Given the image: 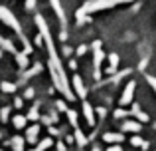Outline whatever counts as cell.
<instances>
[{
  "label": "cell",
  "mask_w": 156,
  "mask_h": 151,
  "mask_svg": "<svg viewBox=\"0 0 156 151\" xmlns=\"http://www.w3.org/2000/svg\"><path fill=\"white\" fill-rule=\"evenodd\" d=\"M119 2H130V0H95V2L85 4L77 16H83V14H87V12H95V10H103V8H111V6H115V4H119Z\"/></svg>",
  "instance_id": "obj_1"
},
{
  "label": "cell",
  "mask_w": 156,
  "mask_h": 151,
  "mask_svg": "<svg viewBox=\"0 0 156 151\" xmlns=\"http://www.w3.org/2000/svg\"><path fill=\"white\" fill-rule=\"evenodd\" d=\"M0 20H2V22H6L8 26H12V28H14V30H16V32H18V34H20V38H22L24 42H26V38H24V36H22V28H20L18 20L14 18V14H12V12L8 10L6 6H0Z\"/></svg>",
  "instance_id": "obj_2"
},
{
  "label": "cell",
  "mask_w": 156,
  "mask_h": 151,
  "mask_svg": "<svg viewBox=\"0 0 156 151\" xmlns=\"http://www.w3.org/2000/svg\"><path fill=\"white\" fill-rule=\"evenodd\" d=\"M133 92H134V81H129V84H126V89L121 96V104L122 105H129L130 101H133Z\"/></svg>",
  "instance_id": "obj_3"
},
{
  "label": "cell",
  "mask_w": 156,
  "mask_h": 151,
  "mask_svg": "<svg viewBox=\"0 0 156 151\" xmlns=\"http://www.w3.org/2000/svg\"><path fill=\"white\" fill-rule=\"evenodd\" d=\"M140 127H142L140 123H136V121H130V119L122 123V131H129V133H138V131H140Z\"/></svg>",
  "instance_id": "obj_4"
},
{
  "label": "cell",
  "mask_w": 156,
  "mask_h": 151,
  "mask_svg": "<svg viewBox=\"0 0 156 151\" xmlns=\"http://www.w3.org/2000/svg\"><path fill=\"white\" fill-rule=\"evenodd\" d=\"M73 88H75V92H77L79 97H85V85H83V81H81V77L77 74L73 76Z\"/></svg>",
  "instance_id": "obj_5"
},
{
  "label": "cell",
  "mask_w": 156,
  "mask_h": 151,
  "mask_svg": "<svg viewBox=\"0 0 156 151\" xmlns=\"http://www.w3.org/2000/svg\"><path fill=\"white\" fill-rule=\"evenodd\" d=\"M103 139H105V141H109V143L119 145L121 141H125V137H122V133H105Z\"/></svg>",
  "instance_id": "obj_6"
},
{
  "label": "cell",
  "mask_w": 156,
  "mask_h": 151,
  "mask_svg": "<svg viewBox=\"0 0 156 151\" xmlns=\"http://www.w3.org/2000/svg\"><path fill=\"white\" fill-rule=\"evenodd\" d=\"M83 113H85V117H87L89 125H95V113H93V108L87 104V101L83 104Z\"/></svg>",
  "instance_id": "obj_7"
},
{
  "label": "cell",
  "mask_w": 156,
  "mask_h": 151,
  "mask_svg": "<svg viewBox=\"0 0 156 151\" xmlns=\"http://www.w3.org/2000/svg\"><path fill=\"white\" fill-rule=\"evenodd\" d=\"M38 133H40V125H32V127L28 129V133H26V139L30 141V143H36V139H38Z\"/></svg>",
  "instance_id": "obj_8"
},
{
  "label": "cell",
  "mask_w": 156,
  "mask_h": 151,
  "mask_svg": "<svg viewBox=\"0 0 156 151\" xmlns=\"http://www.w3.org/2000/svg\"><path fill=\"white\" fill-rule=\"evenodd\" d=\"M51 2V6H53V10L57 12V16H59V20H61V24H65V14H63V8H61V4H59V0H50Z\"/></svg>",
  "instance_id": "obj_9"
},
{
  "label": "cell",
  "mask_w": 156,
  "mask_h": 151,
  "mask_svg": "<svg viewBox=\"0 0 156 151\" xmlns=\"http://www.w3.org/2000/svg\"><path fill=\"white\" fill-rule=\"evenodd\" d=\"M26 117H24V115H14V119H12V123H14V127L16 129H22L24 127V125H26Z\"/></svg>",
  "instance_id": "obj_10"
},
{
  "label": "cell",
  "mask_w": 156,
  "mask_h": 151,
  "mask_svg": "<svg viewBox=\"0 0 156 151\" xmlns=\"http://www.w3.org/2000/svg\"><path fill=\"white\" fill-rule=\"evenodd\" d=\"M109 60H111V68H107V74H113L115 68H117V64H119V56L117 54H111Z\"/></svg>",
  "instance_id": "obj_11"
},
{
  "label": "cell",
  "mask_w": 156,
  "mask_h": 151,
  "mask_svg": "<svg viewBox=\"0 0 156 151\" xmlns=\"http://www.w3.org/2000/svg\"><path fill=\"white\" fill-rule=\"evenodd\" d=\"M12 147H14V151H24V139L22 137H14L12 139Z\"/></svg>",
  "instance_id": "obj_12"
},
{
  "label": "cell",
  "mask_w": 156,
  "mask_h": 151,
  "mask_svg": "<svg viewBox=\"0 0 156 151\" xmlns=\"http://www.w3.org/2000/svg\"><path fill=\"white\" fill-rule=\"evenodd\" d=\"M75 137H77V143H79V145H85V143H87V139H85V135L79 131V127H75Z\"/></svg>",
  "instance_id": "obj_13"
},
{
  "label": "cell",
  "mask_w": 156,
  "mask_h": 151,
  "mask_svg": "<svg viewBox=\"0 0 156 151\" xmlns=\"http://www.w3.org/2000/svg\"><path fill=\"white\" fill-rule=\"evenodd\" d=\"M130 143H133L134 147H140V145H142V147H146V143L140 139V137H133V139H130Z\"/></svg>",
  "instance_id": "obj_14"
},
{
  "label": "cell",
  "mask_w": 156,
  "mask_h": 151,
  "mask_svg": "<svg viewBox=\"0 0 156 151\" xmlns=\"http://www.w3.org/2000/svg\"><path fill=\"white\" fill-rule=\"evenodd\" d=\"M0 44H2V46H4V48H6V50H8V52H14V46H12V44H10V42H8V40H4V38H2V36H0Z\"/></svg>",
  "instance_id": "obj_15"
},
{
  "label": "cell",
  "mask_w": 156,
  "mask_h": 151,
  "mask_svg": "<svg viewBox=\"0 0 156 151\" xmlns=\"http://www.w3.org/2000/svg\"><path fill=\"white\" fill-rule=\"evenodd\" d=\"M2 92H16V85H14V84H8V81H4V84H2Z\"/></svg>",
  "instance_id": "obj_16"
},
{
  "label": "cell",
  "mask_w": 156,
  "mask_h": 151,
  "mask_svg": "<svg viewBox=\"0 0 156 151\" xmlns=\"http://www.w3.org/2000/svg\"><path fill=\"white\" fill-rule=\"evenodd\" d=\"M50 145H51V139H44L42 143L38 145V149H40V151H44V149H48V147H50Z\"/></svg>",
  "instance_id": "obj_17"
},
{
  "label": "cell",
  "mask_w": 156,
  "mask_h": 151,
  "mask_svg": "<svg viewBox=\"0 0 156 151\" xmlns=\"http://www.w3.org/2000/svg\"><path fill=\"white\" fill-rule=\"evenodd\" d=\"M18 64H20V66H22V68H26V66H28V60H26V54H20V56H18Z\"/></svg>",
  "instance_id": "obj_18"
},
{
  "label": "cell",
  "mask_w": 156,
  "mask_h": 151,
  "mask_svg": "<svg viewBox=\"0 0 156 151\" xmlns=\"http://www.w3.org/2000/svg\"><path fill=\"white\" fill-rule=\"evenodd\" d=\"M67 115H69V121H71V125H73V127H77V117H75V111H67Z\"/></svg>",
  "instance_id": "obj_19"
},
{
  "label": "cell",
  "mask_w": 156,
  "mask_h": 151,
  "mask_svg": "<svg viewBox=\"0 0 156 151\" xmlns=\"http://www.w3.org/2000/svg\"><path fill=\"white\" fill-rule=\"evenodd\" d=\"M136 117H138V119H140V121H148V115H146V113H142L140 109H138V111H136Z\"/></svg>",
  "instance_id": "obj_20"
},
{
  "label": "cell",
  "mask_w": 156,
  "mask_h": 151,
  "mask_svg": "<svg viewBox=\"0 0 156 151\" xmlns=\"http://www.w3.org/2000/svg\"><path fill=\"white\" fill-rule=\"evenodd\" d=\"M57 109H59V111H69L67 105H65V101H57Z\"/></svg>",
  "instance_id": "obj_21"
},
{
  "label": "cell",
  "mask_w": 156,
  "mask_h": 151,
  "mask_svg": "<svg viewBox=\"0 0 156 151\" xmlns=\"http://www.w3.org/2000/svg\"><path fill=\"white\" fill-rule=\"evenodd\" d=\"M34 6H36V0H26V8L28 10H32Z\"/></svg>",
  "instance_id": "obj_22"
},
{
  "label": "cell",
  "mask_w": 156,
  "mask_h": 151,
  "mask_svg": "<svg viewBox=\"0 0 156 151\" xmlns=\"http://www.w3.org/2000/svg\"><path fill=\"white\" fill-rule=\"evenodd\" d=\"M24 96H26L28 100H30V97H34V89H32V88H28V89H26V93H24Z\"/></svg>",
  "instance_id": "obj_23"
},
{
  "label": "cell",
  "mask_w": 156,
  "mask_h": 151,
  "mask_svg": "<svg viewBox=\"0 0 156 151\" xmlns=\"http://www.w3.org/2000/svg\"><path fill=\"white\" fill-rule=\"evenodd\" d=\"M0 115H2V121H6V119H8V108H4Z\"/></svg>",
  "instance_id": "obj_24"
},
{
  "label": "cell",
  "mask_w": 156,
  "mask_h": 151,
  "mask_svg": "<svg viewBox=\"0 0 156 151\" xmlns=\"http://www.w3.org/2000/svg\"><path fill=\"white\" fill-rule=\"evenodd\" d=\"M107 151H122V147H121V145H111Z\"/></svg>",
  "instance_id": "obj_25"
},
{
  "label": "cell",
  "mask_w": 156,
  "mask_h": 151,
  "mask_svg": "<svg viewBox=\"0 0 156 151\" xmlns=\"http://www.w3.org/2000/svg\"><path fill=\"white\" fill-rule=\"evenodd\" d=\"M28 117H30V119H38V111H36V109H32V111H30V115H28Z\"/></svg>",
  "instance_id": "obj_26"
},
{
  "label": "cell",
  "mask_w": 156,
  "mask_h": 151,
  "mask_svg": "<svg viewBox=\"0 0 156 151\" xmlns=\"http://www.w3.org/2000/svg\"><path fill=\"white\" fill-rule=\"evenodd\" d=\"M115 115H117V117H122V115H126V109H125V111H122V109H119V111H115Z\"/></svg>",
  "instance_id": "obj_27"
},
{
  "label": "cell",
  "mask_w": 156,
  "mask_h": 151,
  "mask_svg": "<svg viewBox=\"0 0 156 151\" xmlns=\"http://www.w3.org/2000/svg\"><path fill=\"white\" fill-rule=\"evenodd\" d=\"M85 50H87L85 46H79V48H77V54H79V56H81V54H85Z\"/></svg>",
  "instance_id": "obj_28"
},
{
  "label": "cell",
  "mask_w": 156,
  "mask_h": 151,
  "mask_svg": "<svg viewBox=\"0 0 156 151\" xmlns=\"http://www.w3.org/2000/svg\"><path fill=\"white\" fill-rule=\"evenodd\" d=\"M91 151H101V149H99V147H93V149H91Z\"/></svg>",
  "instance_id": "obj_29"
},
{
  "label": "cell",
  "mask_w": 156,
  "mask_h": 151,
  "mask_svg": "<svg viewBox=\"0 0 156 151\" xmlns=\"http://www.w3.org/2000/svg\"><path fill=\"white\" fill-rule=\"evenodd\" d=\"M0 56H2V52H0Z\"/></svg>",
  "instance_id": "obj_30"
},
{
  "label": "cell",
  "mask_w": 156,
  "mask_h": 151,
  "mask_svg": "<svg viewBox=\"0 0 156 151\" xmlns=\"http://www.w3.org/2000/svg\"><path fill=\"white\" fill-rule=\"evenodd\" d=\"M0 137H2V133H0Z\"/></svg>",
  "instance_id": "obj_31"
},
{
  "label": "cell",
  "mask_w": 156,
  "mask_h": 151,
  "mask_svg": "<svg viewBox=\"0 0 156 151\" xmlns=\"http://www.w3.org/2000/svg\"><path fill=\"white\" fill-rule=\"evenodd\" d=\"M0 151H2V149H0Z\"/></svg>",
  "instance_id": "obj_32"
}]
</instances>
